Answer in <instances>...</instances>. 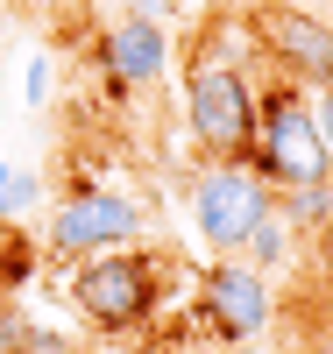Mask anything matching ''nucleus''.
I'll list each match as a JSON object with an SVG mask.
<instances>
[{"mask_svg": "<svg viewBox=\"0 0 333 354\" xmlns=\"http://www.w3.org/2000/svg\"><path fill=\"white\" fill-rule=\"evenodd\" d=\"M249 36V15H213L185 50V121L192 142L206 149V163H241L255 149V78L234 57V43Z\"/></svg>", "mask_w": 333, "mask_h": 354, "instance_id": "1", "label": "nucleus"}, {"mask_svg": "<svg viewBox=\"0 0 333 354\" xmlns=\"http://www.w3.org/2000/svg\"><path fill=\"white\" fill-rule=\"evenodd\" d=\"M170 277H185V262H170L156 248H114V255H93L71 270V305L85 312V326L100 333H135L163 312L170 298Z\"/></svg>", "mask_w": 333, "mask_h": 354, "instance_id": "2", "label": "nucleus"}, {"mask_svg": "<svg viewBox=\"0 0 333 354\" xmlns=\"http://www.w3.org/2000/svg\"><path fill=\"white\" fill-rule=\"evenodd\" d=\"M249 163L269 177V192L333 177V156H326L319 121H312V100L284 71H269V85L255 93V149H249Z\"/></svg>", "mask_w": 333, "mask_h": 354, "instance_id": "3", "label": "nucleus"}, {"mask_svg": "<svg viewBox=\"0 0 333 354\" xmlns=\"http://www.w3.org/2000/svg\"><path fill=\"white\" fill-rule=\"evenodd\" d=\"M192 234L206 248H213V262L220 255H241V241L255 234V220L277 205V192H269V177L241 156V163H206L199 177H192Z\"/></svg>", "mask_w": 333, "mask_h": 354, "instance_id": "4", "label": "nucleus"}, {"mask_svg": "<svg viewBox=\"0 0 333 354\" xmlns=\"http://www.w3.org/2000/svg\"><path fill=\"white\" fill-rule=\"evenodd\" d=\"M142 205L128 192H107V185H78L57 198L50 213V255L64 262H93V255H114V248H135L142 241Z\"/></svg>", "mask_w": 333, "mask_h": 354, "instance_id": "5", "label": "nucleus"}, {"mask_svg": "<svg viewBox=\"0 0 333 354\" xmlns=\"http://www.w3.org/2000/svg\"><path fill=\"white\" fill-rule=\"evenodd\" d=\"M249 36L262 50L269 71H284L291 85H333V28L305 8H291V0H255L249 8Z\"/></svg>", "mask_w": 333, "mask_h": 354, "instance_id": "6", "label": "nucleus"}, {"mask_svg": "<svg viewBox=\"0 0 333 354\" xmlns=\"http://www.w3.org/2000/svg\"><path fill=\"white\" fill-rule=\"evenodd\" d=\"M199 312H206V333L213 340H255L269 319H277V290L241 255H220L213 270L199 277Z\"/></svg>", "mask_w": 333, "mask_h": 354, "instance_id": "7", "label": "nucleus"}, {"mask_svg": "<svg viewBox=\"0 0 333 354\" xmlns=\"http://www.w3.org/2000/svg\"><path fill=\"white\" fill-rule=\"evenodd\" d=\"M100 64H107V78L120 93H142V85H156L170 71V28L142 21V15H120L107 28V43H100Z\"/></svg>", "mask_w": 333, "mask_h": 354, "instance_id": "8", "label": "nucleus"}, {"mask_svg": "<svg viewBox=\"0 0 333 354\" xmlns=\"http://www.w3.org/2000/svg\"><path fill=\"white\" fill-rule=\"evenodd\" d=\"M277 220L298 241H312L319 227H333V177H319V185H284L277 192Z\"/></svg>", "mask_w": 333, "mask_h": 354, "instance_id": "9", "label": "nucleus"}, {"mask_svg": "<svg viewBox=\"0 0 333 354\" xmlns=\"http://www.w3.org/2000/svg\"><path fill=\"white\" fill-rule=\"evenodd\" d=\"M298 248H305V241H298V234L277 220V205H269V213L255 220V234L241 241V262H249V270H262V277H284L291 262H298Z\"/></svg>", "mask_w": 333, "mask_h": 354, "instance_id": "10", "label": "nucleus"}, {"mask_svg": "<svg viewBox=\"0 0 333 354\" xmlns=\"http://www.w3.org/2000/svg\"><path fill=\"white\" fill-rule=\"evenodd\" d=\"M0 354H71V340L36 326L21 305H0Z\"/></svg>", "mask_w": 333, "mask_h": 354, "instance_id": "11", "label": "nucleus"}, {"mask_svg": "<svg viewBox=\"0 0 333 354\" xmlns=\"http://www.w3.org/2000/svg\"><path fill=\"white\" fill-rule=\"evenodd\" d=\"M36 198H43V177H36V170H15V163H0V220H21Z\"/></svg>", "mask_w": 333, "mask_h": 354, "instance_id": "12", "label": "nucleus"}, {"mask_svg": "<svg viewBox=\"0 0 333 354\" xmlns=\"http://www.w3.org/2000/svg\"><path fill=\"white\" fill-rule=\"evenodd\" d=\"M28 241L21 234H0V305H15V283H28Z\"/></svg>", "mask_w": 333, "mask_h": 354, "instance_id": "13", "label": "nucleus"}, {"mask_svg": "<svg viewBox=\"0 0 333 354\" xmlns=\"http://www.w3.org/2000/svg\"><path fill=\"white\" fill-rule=\"evenodd\" d=\"M312 121H319V142H326V156H333V85H312Z\"/></svg>", "mask_w": 333, "mask_h": 354, "instance_id": "14", "label": "nucleus"}, {"mask_svg": "<svg viewBox=\"0 0 333 354\" xmlns=\"http://www.w3.org/2000/svg\"><path fill=\"white\" fill-rule=\"evenodd\" d=\"M128 15H142V21H156V28H170L177 15H185V0H128Z\"/></svg>", "mask_w": 333, "mask_h": 354, "instance_id": "15", "label": "nucleus"}, {"mask_svg": "<svg viewBox=\"0 0 333 354\" xmlns=\"http://www.w3.org/2000/svg\"><path fill=\"white\" fill-rule=\"evenodd\" d=\"M312 270H319V283L333 290V227H319V234H312Z\"/></svg>", "mask_w": 333, "mask_h": 354, "instance_id": "16", "label": "nucleus"}, {"mask_svg": "<svg viewBox=\"0 0 333 354\" xmlns=\"http://www.w3.org/2000/svg\"><path fill=\"white\" fill-rule=\"evenodd\" d=\"M305 354H333V319H319V326H305Z\"/></svg>", "mask_w": 333, "mask_h": 354, "instance_id": "17", "label": "nucleus"}, {"mask_svg": "<svg viewBox=\"0 0 333 354\" xmlns=\"http://www.w3.org/2000/svg\"><path fill=\"white\" fill-rule=\"evenodd\" d=\"M28 100H50V57H36V64H28Z\"/></svg>", "mask_w": 333, "mask_h": 354, "instance_id": "18", "label": "nucleus"}, {"mask_svg": "<svg viewBox=\"0 0 333 354\" xmlns=\"http://www.w3.org/2000/svg\"><path fill=\"white\" fill-rule=\"evenodd\" d=\"M213 8H227V15H249V8H255V0H213Z\"/></svg>", "mask_w": 333, "mask_h": 354, "instance_id": "19", "label": "nucleus"}]
</instances>
